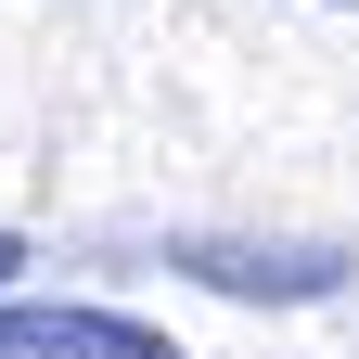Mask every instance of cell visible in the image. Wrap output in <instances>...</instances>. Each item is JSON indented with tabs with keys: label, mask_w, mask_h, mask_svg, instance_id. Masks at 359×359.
Segmentation results:
<instances>
[{
	"label": "cell",
	"mask_w": 359,
	"mask_h": 359,
	"mask_svg": "<svg viewBox=\"0 0 359 359\" xmlns=\"http://www.w3.org/2000/svg\"><path fill=\"white\" fill-rule=\"evenodd\" d=\"M167 269L205 295H244V308H308V295L346 283L334 244H167Z\"/></svg>",
	"instance_id": "obj_1"
},
{
	"label": "cell",
	"mask_w": 359,
	"mask_h": 359,
	"mask_svg": "<svg viewBox=\"0 0 359 359\" xmlns=\"http://www.w3.org/2000/svg\"><path fill=\"white\" fill-rule=\"evenodd\" d=\"M0 359H180V334L128 321V308H26V295H0Z\"/></svg>",
	"instance_id": "obj_2"
},
{
	"label": "cell",
	"mask_w": 359,
	"mask_h": 359,
	"mask_svg": "<svg viewBox=\"0 0 359 359\" xmlns=\"http://www.w3.org/2000/svg\"><path fill=\"white\" fill-rule=\"evenodd\" d=\"M13 269H26V231H0V295H13Z\"/></svg>",
	"instance_id": "obj_3"
},
{
	"label": "cell",
	"mask_w": 359,
	"mask_h": 359,
	"mask_svg": "<svg viewBox=\"0 0 359 359\" xmlns=\"http://www.w3.org/2000/svg\"><path fill=\"white\" fill-rule=\"evenodd\" d=\"M321 13H359V0H321Z\"/></svg>",
	"instance_id": "obj_4"
}]
</instances>
